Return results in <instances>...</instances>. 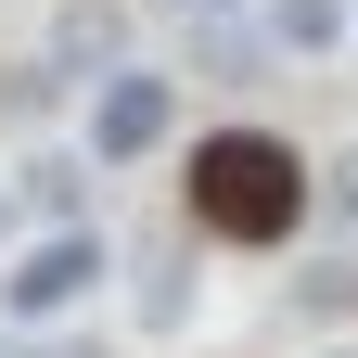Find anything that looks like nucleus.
<instances>
[{
	"label": "nucleus",
	"mask_w": 358,
	"mask_h": 358,
	"mask_svg": "<svg viewBox=\"0 0 358 358\" xmlns=\"http://www.w3.org/2000/svg\"><path fill=\"white\" fill-rule=\"evenodd\" d=\"M179 205L205 243H294L307 231V154L282 128H205L179 154Z\"/></svg>",
	"instance_id": "1"
},
{
	"label": "nucleus",
	"mask_w": 358,
	"mask_h": 358,
	"mask_svg": "<svg viewBox=\"0 0 358 358\" xmlns=\"http://www.w3.org/2000/svg\"><path fill=\"white\" fill-rule=\"evenodd\" d=\"M166 128H179V77L166 64H115L90 90V166H141V154H166Z\"/></svg>",
	"instance_id": "2"
},
{
	"label": "nucleus",
	"mask_w": 358,
	"mask_h": 358,
	"mask_svg": "<svg viewBox=\"0 0 358 358\" xmlns=\"http://www.w3.org/2000/svg\"><path fill=\"white\" fill-rule=\"evenodd\" d=\"M90 282H103V231L77 217V231H52V243H26L13 268H0V307H13V320H64V307H77Z\"/></svg>",
	"instance_id": "3"
},
{
	"label": "nucleus",
	"mask_w": 358,
	"mask_h": 358,
	"mask_svg": "<svg viewBox=\"0 0 358 358\" xmlns=\"http://www.w3.org/2000/svg\"><path fill=\"white\" fill-rule=\"evenodd\" d=\"M52 64H64V77H77V64L115 77V64H128V13H115V0H64V13H52Z\"/></svg>",
	"instance_id": "4"
},
{
	"label": "nucleus",
	"mask_w": 358,
	"mask_h": 358,
	"mask_svg": "<svg viewBox=\"0 0 358 358\" xmlns=\"http://www.w3.org/2000/svg\"><path fill=\"white\" fill-rule=\"evenodd\" d=\"M268 38H282V52H333L345 13H333V0H268Z\"/></svg>",
	"instance_id": "5"
},
{
	"label": "nucleus",
	"mask_w": 358,
	"mask_h": 358,
	"mask_svg": "<svg viewBox=\"0 0 358 358\" xmlns=\"http://www.w3.org/2000/svg\"><path fill=\"white\" fill-rule=\"evenodd\" d=\"M77 192H90V179H77V154H38V166H26V205L52 217V231H77Z\"/></svg>",
	"instance_id": "6"
},
{
	"label": "nucleus",
	"mask_w": 358,
	"mask_h": 358,
	"mask_svg": "<svg viewBox=\"0 0 358 358\" xmlns=\"http://www.w3.org/2000/svg\"><path fill=\"white\" fill-rule=\"evenodd\" d=\"M294 307H307V320H345V307H358V268H345V256H320V268L294 282Z\"/></svg>",
	"instance_id": "7"
},
{
	"label": "nucleus",
	"mask_w": 358,
	"mask_h": 358,
	"mask_svg": "<svg viewBox=\"0 0 358 358\" xmlns=\"http://www.w3.org/2000/svg\"><path fill=\"white\" fill-rule=\"evenodd\" d=\"M179 307H192V268H179V243H166V256H154V282H141V320L166 333V320H179Z\"/></svg>",
	"instance_id": "8"
},
{
	"label": "nucleus",
	"mask_w": 358,
	"mask_h": 358,
	"mask_svg": "<svg viewBox=\"0 0 358 358\" xmlns=\"http://www.w3.org/2000/svg\"><path fill=\"white\" fill-rule=\"evenodd\" d=\"M320 179H333V192H307V205H333V217H358V154H333Z\"/></svg>",
	"instance_id": "9"
},
{
	"label": "nucleus",
	"mask_w": 358,
	"mask_h": 358,
	"mask_svg": "<svg viewBox=\"0 0 358 358\" xmlns=\"http://www.w3.org/2000/svg\"><path fill=\"white\" fill-rule=\"evenodd\" d=\"M38 358H115V345H90V333H77V345H38Z\"/></svg>",
	"instance_id": "10"
},
{
	"label": "nucleus",
	"mask_w": 358,
	"mask_h": 358,
	"mask_svg": "<svg viewBox=\"0 0 358 358\" xmlns=\"http://www.w3.org/2000/svg\"><path fill=\"white\" fill-rule=\"evenodd\" d=\"M179 13H231V0H179Z\"/></svg>",
	"instance_id": "11"
},
{
	"label": "nucleus",
	"mask_w": 358,
	"mask_h": 358,
	"mask_svg": "<svg viewBox=\"0 0 358 358\" xmlns=\"http://www.w3.org/2000/svg\"><path fill=\"white\" fill-rule=\"evenodd\" d=\"M0 243H13V192H0Z\"/></svg>",
	"instance_id": "12"
}]
</instances>
